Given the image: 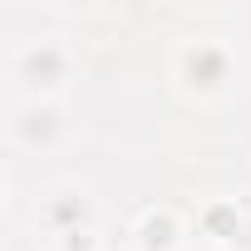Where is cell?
<instances>
[{
	"label": "cell",
	"mask_w": 251,
	"mask_h": 251,
	"mask_svg": "<svg viewBox=\"0 0 251 251\" xmlns=\"http://www.w3.org/2000/svg\"><path fill=\"white\" fill-rule=\"evenodd\" d=\"M173 74H177V84H182L187 94H197V99H217V94H226L231 79H236L231 54H226L222 45H212V40H187V45L177 50Z\"/></svg>",
	"instance_id": "6da1fadb"
},
{
	"label": "cell",
	"mask_w": 251,
	"mask_h": 251,
	"mask_svg": "<svg viewBox=\"0 0 251 251\" xmlns=\"http://www.w3.org/2000/svg\"><path fill=\"white\" fill-rule=\"evenodd\" d=\"M10 79H15L30 99H45V94H54V89L69 79V50L54 45V40H30V45L15 50Z\"/></svg>",
	"instance_id": "7a4b0ae2"
}]
</instances>
